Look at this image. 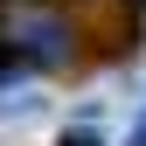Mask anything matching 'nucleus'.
<instances>
[{
  "label": "nucleus",
  "instance_id": "1",
  "mask_svg": "<svg viewBox=\"0 0 146 146\" xmlns=\"http://www.w3.org/2000/svg\"><path fill=\"white\" fill-rule=\"evenodd\" d=\"M125 146H146V104H139V125H132V139H125Z\"/></svg>",
  "mask_w": 146,
  "mask_h": 146
},
{
  "label": "nucleus",
  "instance_id": "2",
  "mask_svg": "<svg viewBox=\"0 0 146 146\" xmlns=\"http://www.w3.org/2000/svg\"><path fill=\"white\" fill-rule=\"evenodd\" d=\"M63 146H98V139H90V132H77V139H63Z\"/></svg>",
  "mask_w": 146,
  "mask_h": 146
}]
</instances>
